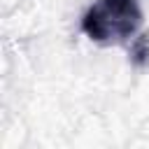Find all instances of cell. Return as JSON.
<instances>
[{
    "label": "cell",
    "mask_w": 149,
    "mask_h": 149,
    "mask_svg": "<svg viewBox=\"0 0 149 149\" xmlns=\"http://www.w3.org/2000/svg\"><path fill=\"white\" fill-rule=\"evenodd\" d=\"M142 21V0H95L81 16V33L95 44H121L135 40Z\"/></svg>",
    "instance_id": "cell-1"
},
{
    "label": "cell",
    "mask_w": 149,
    "mask_h": 149,
    "mask_svg": "<svg viewBox=\"0 0 149 149\" xmlns=\"http://www.w3.org/2000/svg\"><path fill=\"white\" fill-rule=\"evenodd\" d=\"M130 58L140 68L149 65V35L147 33H142V35H137L133 40V44H130Z\"/></svg>",
    "instance_id": "cell-2"
}]
</instances>
